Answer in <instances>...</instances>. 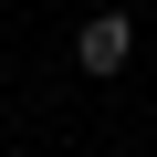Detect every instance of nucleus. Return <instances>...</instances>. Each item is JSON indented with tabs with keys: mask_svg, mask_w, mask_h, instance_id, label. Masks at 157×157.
<instances>
[{
	"mask_svg": "<svg viewBox=\"0 0 157 157\" xmlns=\"http://www.w3.org/2000/svg\"><path fill=\"white\" fill-rule=\"evenodd\" d=\"M126 52H136V21L126 11H94L84 32H73V63L84 73H126Z\"/></svg>",
	"mask_w": 157,
	"mask_h": 157,
	"instance_id": "f257e3e1",
	"label": "nucleus"
}]
</instances>
